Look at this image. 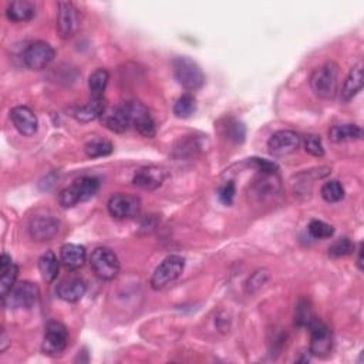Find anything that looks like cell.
Returning <instances> with one entry per match:
<instances>
[{
	"mask_svg": "<svg viewBox=\"0 0 364 364\" xmlns=\"http://www.w3.org/2000/svg\"><path fill=\"white\" fill-rule=\"evenodd\" d=\"M310 89L319 98L332 100L337 94L339 66L334 62H326L313 70L309 78Z\"/></svg>",
	"mask_w": 364,
	"mask_h": 364,
	"instance_id": "6da1fadb",
	"label": "cell"
},
{
	"mask_svg": "<svg viewBox=\"0 0 364 364\" xmlns=\"http://www.w3.org/2000/svg\"><path fill=\"white\" fill-rule=\"evenodd\" d=\"M100 190V181L94 177H82L74 181V184L65 188L58 195V204L62 208L69 209L76 207L80 202L89 201Z\"/></svg>",
	"mask_w": 364,
	"mask_h": 364,
	"instance_id": "7a4b0ae2",
	"label": "cell"
},
{
	"mask_svg": "<svg viewBox=\"0 0 364 364\" xmlns=\"http://www.w3.org/2000/svg\"><path fill=\"white\" fill-rule=\"evenodd\" d=\"M172 70L177 82L188 91H196L205 84V74L192 58L181 56L174 58Z\"/></svg>",
	"mask_w": 364,
	"mask_h": 364,
	"instance_id": "3957f363",
	"label": "cell"
},
{
	"mask_svg": "<svg viewBox=\"0 0 364 364\" xmlns=\"http://www.w3.org/2000/svg\"><path fill=\"white\" fill-rule=\"evenodd\" d=\"M185 268V259L179 255L167 256L152 273L151 288L154 291H163L175 282Z\"/></svg>",
	"mask_w": 364,
	"mask_h": 364,
	"instance_id": "277c9868",
	"label": "cell"
},
{
	"mask_svg": "<svg viewBox=\"0 0 364 364\" xmlns=\"http://www.w3.org/2000/svg\"><path fill=\"white\" fill-rule=\"evenodd\" d=\"M130 120L131 127H134L141 135H144L147 138H152L157 134L155 123L148 111V109L141 103V101H126V103L121 104Z\"/></svg>",
	"mask_w": 364,
	"mask_h": 364,
	"instance_id": "5b68a950",
	"label": "cell"
},
{
	"mask_svg": "<svg viewBox=\"0 0 364 364\" xmlns=\"http://www.w3.org/2000/svg\"><path fill=\"white\" fill-rule=\"evenodd\" d=\"M90 265L94 273L103 280H113L120 272V260L117 255L104 247L95 248L90 256Z\"/></svg>",
	"mask_w": 364,
	"mask_h": 364,
	"instance_id": "8992f818",
	"label": "cell"
},
{
	"mask_svg": "<svg viewBox=\"0 0 364 364\" xmlns=\"http://www.w3.org/2000/svg\"><path fill=\"white\" fill-rule=\"evenodd\" d=\"M69 330L63 323L52 320L47 323L42 350L47 356H60L69 346Z\"/></svg>",
	"mask_w": 364,
	"mask_h": 364,
	"instance_id": "52a82bcc",
	"label": "cell"
},
{
	"mask_svg": "<svg viewBox=\"0 0 364 364\" xmlns=\"http://www.w3.org/2000/svg\"><path fill=\"white\" fill-rule=\"evenodd\" d=\"M40 291L32 282H20L3 299V303L14 309H32L37 305Z\"/></svg>",
	"mask_w": 364,
	"mask_h": 364,
	"instance_id": "ba28073f",
	"label": "cell"
},
{
	"mask_svg": "<svg viewBox=\"0 0 364 364\" xmlns=\"http://www.w3.org/2000/svg\"><path fill=\"white\" fill-rule=\"evenodd\" d=\"M107 208L114 219H133L141 212V199L130 194H115L109 199Z\"/></svg>",
	"mask_w": 364,
	"mask_h": 364,
	"instance_id": "9c48e42d",
	"label": "cell"
},
{
	"mask_svg": "<svg viewBox=\"0 0 364 364\" xmlns=\"http://www.w3.org/2000/svg\"><path fill=\"white\" fill-rule=\"evenodd\" d=\"M308 329L310 332V353L317 357L328 356L333 348L330 329L317 317L310 321Z\"/></svg>",
	"mask_w": 364,
	"mask_h": 364,
	"instance_id": "30bf717a",
	"label": "cell"
},
{
	"mask_svg": "<svg viewBox=\"0 0 364 364\" xmlns=\"http://www.w3.org/2000/svg\"><path fill=\"white\" fill-rule=\"evenodd\" d=\"M56 29L62 38H70L80 27V13L71 2H60L57 5Z\"/></svg>",
	"mask_w": 364,
	"mask_h": 364,
	"instance_id": "8fae6325",
	"label": "cell"
},
{
	"mask_svg": "<svg viewBox=\"0 0 364 364\" xmlns=\"http://www.w3.org/2000/svg\"><path fill=\"white\" fill-rule=\"evenodd\" d=\"M54 56V49L49 43L38 40L27 46L23 53V62L30 70H43L53 62Z\"/></svg>",
	"mask_w": 364,
	"mask_h": 364,
	"instance_id": "7c38bea8",
	"label": "cell"
},
{
	"mask_svg": "<svg viewBox=\"0 0 364 364\" xmlns=\"http://www.w3.org/2000/svg\"><path fill=\"white\" fill-rule=\"evenodd\" d=\"M302 138L292 130H280L271 135L268 141L269 152L275 157H285L297 151Z\"/></svg>",
	"mask_w": 364,
	"mask_h": 364,
	"instance_id": "4fadbf2b",
	"label": "cell"
},
{
	"mask_svg": "<svg viewBox=\"0 0 364 364\" xmlns=\"http://www.w3.org/2000/svg\"><path fill=\"white\" fill-rule=\"evenodd\" d=\"M60 231V220L53 215H36L32 218L29 232L33 240L47 242L52 240Z\"/></svg>",
	"mask_w": 364,
	"mask_h": 364,
	"instance_id": "5bb4252c",
	"label": "cell"
},
{
	"mask_svg": "<svg viewBox=\"0 0 364 364\" xmlns=\"http://www.w3.org/2000/svg\"><path fill=\"white\" fill-rule=\"evenodd\" d=\"M10 120L16 130L26 137H32L37 133L38 120L34 111L26 106H17L10 111Z\"/></svg>",
	"mask_w": 364,
	"mask_h": 364,
	"instance_id": "9a60e30c",
	"label": "cell"
},
{
	"mask_svg": "<svg viewBox=\"0 0 364 364\" xmlns=\"http://www.w3.org/2000/svg\"><path fill=\"white\" fill-rule=\"evenodd\" d=\"M166 178H167V172L163 168L150 166V167L139 168L135 172L133 178V184L141 190L154 191L164 184Z\"/></svg>",
	"mask_w": 364,
	"mask_h": 364,
	"instance_id": "2e32d148",
	"label": "cell"
},
{
	"mask_svg": "<svg viewBox=\"0 0 364 364\" xmlns=\"http://www.w3.org/2000/svg\"><path fill=\"white\" fill-rule=\"evenodd\" d=\"M87 291L86 282L80 277H69L63 282H60L57 285L56 293L57 296L69 303H76L84 296Z\"/></svg>",
	"mask_w": 364,
	"mask_h": 364,
	"instance_id": "e0dca14e",
	"label": "cell"
},
{
	"mask_svg": "<svg viewBox=\"0 0 364 364\" xmlns=\"http://www.w3.org/2000/svg\"><path fill=\"white\" fill-rule=\"evenodd\" d=\"M101 123H103L110 131L113 133H126L131 128L130 120L123 109V106H117L111 109H106V111L101 115Z\"/></svg>",
	"mask_w": 364,
	"mask_h": 364,
	"instance_id": "ac0fdd59",
	"label": "cell"
},
{
	"mask_svg": "<svg viewBox=\"0 0 364 364\" xmlns=\"http://www.w3.org/2000/svg\"><path fill=\"white\" fill-rule=\"evenodd\" d=\"M17 275L19 268L13 259L8 253H3L0 258V293H2V299H5L14 288Z\"/></svg>",
	"mask_w": 364,
	"mask_h": 364,
	"instance_id": "d6986e66",
	"label": "cell"
},
{
	"mask_svg": "<svg viewBox=\"0 0 364 364\" xmlns=\"http://www.w3.org/2000/svg\"><path fill=\"white\" fill-rule=\"evenodd\" d=\"M86 248L77 244H66L60 249V260L69 271H77L86 264Z\"/></svg>",
	"mask_w": 364,
	"mask_h": 364,
	"instance_id": "ffe728a7",
	"label": "cell"
},
{
	"mask_svg": "<svg viewBox=\"0 0 364 364\" xmlns=\"http://www.w3.org/2000/svg\"><path fill=\"white\" fill-rule=\"evenodd\" d=\"M363 89V63H357L353 66L345 80V84L341 87V101L349 103L350 100H353Z\"/></svg>",
	"mask_w": 364,
	"mask_h": 364,
	"instance_id": "44dd1931",
	"label": "cell"
},
{
	"mask_svg": "<svg viewBox=\"0 0 364 364\" xmlns=\"http://www.w3.org/2000/svg\"><path fill=\"white\" fill-rule=\"evenodd\" d=\"M36 14V5L30 0H14L9 3L6 9V16L10 22L22 23L29 22Z\"/></svg>",
	"mask_w": 364,
	"mask_h": 364,
	"instance_id": "7402d4cb",
	"label": "cell"
},
{
	"mask_svg": "<svg viewBox=\"0 0 364 364\" xmlns=\"http://www.w3.org/2000/svg\"><path fill=\"white\" fill-rule=\"evenodd\" d=\"M106 111L104 100H90V103L82 107H76L71 110V115L78 121V123H91V121L101 118Z\"/></svg>",
	"mask_w": 364,
	"mask_h": 364,
	"instance_id": "603a6c76",
	"label": "cell"
},
{
	"mask_svg": "<svg viewBox=\"0 0 364 364\" xmlns=\"http://www.w3.org/2000/svg\"><path fill=\"white\" fill-rule=\"evenodd\" d=\"M110 74L106 69H97L89 78V89L91 100H104V93L109 84Z\"/></svg>",
	"mask_w": 364,
	"mask_h": 364,
	"instance_id": "cb8c5ba5",
	"label": "cell"
},
{
	"mask_svg": "<svg viewBox=\"0 0 364 364\" xmlns=\"http://www.w3.org/2000/svg\"><path fill=\"white\" fill-rule=\"evenodd\" d=\"M329 137L333 143H346V141L361 139L363 130L356 124L334 126L329 131Z\"/></svg>",
	"mask_w": 364,
	"mask_h": 364,
	"instance_id": "d4e9b609",
	"label": "cell"
},
{
	"mask_svg": "<svg viewBox=\"0 0 364 364\" xmlns=\"http://www.w3.org/2000/svg\"><path fill=\"white\" fill-rule=\"evenodd\" d=\"M38 271H40V273H42V276L46 282L52 283L56 280V277L58 275V260H57V256L52 251H47L42 256H40Z\"/></svg>",
	"mask_w": 364,
	"mask_h": 364,
	"instance_id": "484cf974",
	"label": "cell"
},
{
	"mask_svg": "<svg viewBox=\"0 0 364 364\" xmlns=\"http://www.w3.org/2000/svg\"><path fill=\"white\" fill-rule=\"evenodd\" d=\"M84 151H86L87 157H90V158H100V157L110 155L114 151V147L109 139L94 138L86 144Z\"/></svg>",
	"mask_w": 364,
	"mask_h": 364,
	"instance_id": "4316f807",
	"label": "cell"
},
{
	"mask_svg": "<svg viewBox=\"0 0 364 364\" xmlns=\"http://www.w3.org/2000/svg\"><path fill=\"white\" fill-rule=\"evenodd\" d=\"M196 111V100L192 94H182L174 106V114L178 118H190Z\"/></svg>",
	"mask_w": 364,
	"mask_h": 364,
	"instance_id": "83f0119b",
	"label": "cell"
},
{
	"mask_svg": "<svg viewBox=\"0 0 364 364\" xmlns=\"http://www.w3.org/2000/svg\"><path fill=\"white\" fill-rule=\"evenodd\" d=\"M320 195L329 204H334V202H339L345 198V188H343L339 181H329L321 187Z\"/></svg>",
	"mask_w": 364,
	"mask_h": 364,
	"instance_id": "f1b7e54d",
	"label": "cell"
},
{
	"mask_svg": "<svg viewBox=\"0 0 364 364\" xmlns=\"http://www.w3.org/2000/svg\"><path fill=\"white\" fill-rule=\"evenodd\" d=\"M315 313L312 310L310 303L308 300H300L297 303L296 313H295V320L297 323V326L300 328H308L310 325V321L315 319Z\"/></svg>",
	"mask_w": 364,
	"mask_h": 364,
	"instance_id": "f546056e",
	"label": "cell"
},
{
	"mask_svg": "<svg viewBox=\"0 0 364 364\" xmlns=\"http://www.w3.org/2000/svg\"><path fill=\"white\" fill-rule=\"evenodd\" d=\"M354 251V244L349 238H340L334 240L333 244L329 247V255L332 258H343V256H349Z\"/></svg>",
	"mask_w": 364,
	"mask_h": 364,
	"instance_id": "4dcf8cb0",
	"label": "cell"
},
{
	"mask_svg": "<svg viewBox=\"0 0 364 364\" xmlns=\"http://www.w3.org/2000/svg\"><path fill=\"white\" fill-rule=\"evenodd\" d=\"M308 231H309L310 236L315 239H328V238H332L334 234V228L332 225L326 224V222H323V220H319V219L310 220Z\"/></svg>",
	"mask_w": 364,
	"mask_h": 364,
	"instance_id": "1f68e13d",
	"label": "cell"
},
{
	"mask_svg": "<svg viewBox=\"0 0 364 364\" xmlns=\"http://www.w3.org/2000/svg\"><path fill=\"white\" fill-rule=\"evenodd\" d=\"M269 272L266 269H259L251 275V277L247 282V292L253 295L258 291H260L266 285V282L269 280Z\"/></svg>",
	"mask_w": 364,
	"mask_h": 364,
	"instance_id": "d6a6232c",
	"label": "cell"
},
{
	"mask_svg": "<svg viewBox=\"0 0 364 364\" xmlns=\"http://www.w3.org/2000/svg\"><path fill=\"white\" fill-rule=\"evenodd\" d=\"M303 147H305V151L313 157H323L325 155V148H323L321 144V138L315 134H309L305 138H303Z\"/></svg>",
	"mask_w": 364,
	"mask_h": 364,
	"instance_id": "836d02e7",
	"label": "cell"
},
{
	"mask_svg": "<svg viewBox=\"0 0 364 364\" xmlns=\"http://www.w3.org/2000/svg\"><path fill=\"white\" fill-rule=\"evenodd\" d=\"M225 135L234 141V143H244L245 135H247V128L245 126L239 123V121L231 120L228 126L225 127Z\"/></svg>",
	"mask_w": 364,
	"mask_h": 364,
	"instance_id": "e575fe53",
	"label": "cell"
},
{
	"mask_svg": "<svg viewBox=\"0 0 364 364\" xmlns=\"http://www.w3.org/2000/svg\"><path fill=\"white\" fill-rule=\"evenodd\" d=\"M235 194H236V190H235V184L232 181L227 182L225 185H222L218 191V196L220 199L222 204L225 205H232L234 204V198H235Z\"/></svg>",
	"mask_w": 364,
	"mask_h": 364,
	"instance_id": "d590c367",
	"label": "cell"
},
{
	"mask_svg": "<svg viewBox=\"0 0 364 364\" xmlns=\"http://www.w3.org/2000/svg\"><path fill=\"white\" fill-rule=\"evenodd\" d=\"M251 161L258 168V171H260V174H277L279 167L273 163V161H268L264 158H252Z\"/></svg>",
	"mask_w": 364,
	"mask_h": 364,
	"instance_id": "8d00e7d4",
	"label": "cell"
},
{
	"mask_svg": "<svg viewBox=\"0 0 364 364\" xmlns=\"http://www.w3.org/2000/svg\"><path fill=\"white\" fill-rule=\"evenodd\" d=\"M361 252H363V245H360L359 248V258H357V266L361 271L363 269V259H361Z\"/></svg>",
	"mask_w": 364,
	"mask_h": 364,
	"instance_id": "74e56055",
	"label": "cell"
}]
</instances>
